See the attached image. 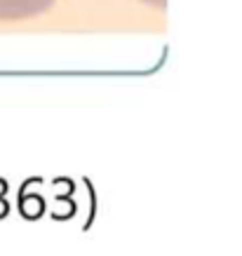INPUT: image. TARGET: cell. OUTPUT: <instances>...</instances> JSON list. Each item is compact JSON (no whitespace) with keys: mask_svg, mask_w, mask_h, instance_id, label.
<instances>
[{"mask_svg":"<svg viewBox=\"0 0 242 256\" xmlns=\"http://www.w3.org/2000/svg\"><path fill=\"white\" fill-rule=\"evenodd\" d=\"M146 5H150V8H156V10H164L167 8V0H144Z\"/></svg>","mask_w":242,"mask_h":256,"instance_id":"2","label":"cell"},{"mask_svg":"<svg viewBox=\"0 0 242 256\" xmlns=\"http://www.w3.org/2000/svg\"><path fill=\"white\" fill-rule=\"evenodd\" d=\"M56 2L59 0H0V22H28L50 12Z\"/></svg>","mask_w":242,"mask_h":256,"instance_id":"1","label":"cell"}]
</instances>
